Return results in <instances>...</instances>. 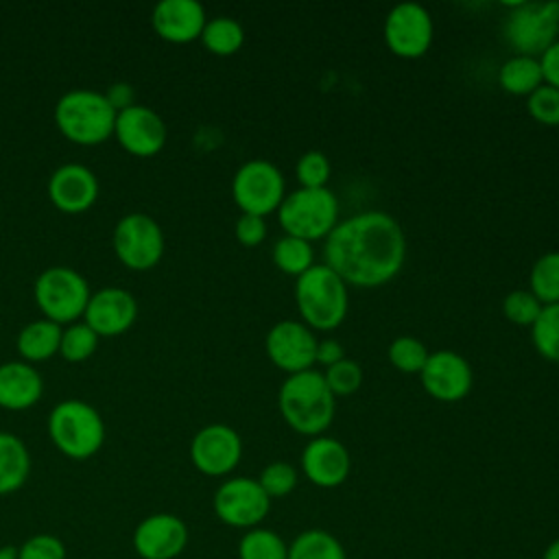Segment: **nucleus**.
Listing matches in <instances>:
<instances>
[{
    "label": "nucleus",
    "mask_w": 559,
    "mask_h": 559,
    "mask_svg": "<svg viewBox=\"0 0 559 559\" xmlns=\"http://www.w3.org/2000/svg\"><path fill=\"white\" fill-rule=\"evenodd\" d=\"M236 240L242 247H258L266 238V223L262 216L255 214H240L234 225Z\"/></svg>",
    "instance_id": "nucleus-40"
},
{
    "label": "nucleus",
    "mask_w": 559,
    "mask_h": 559,
    "mask_svg": "<svg viewBox=\"0 0 559 559\" xmlns=\"http://www.w3.org/2000/svg\"><path fill=\"white\" fill-rule=\"evenodd\" d=\"M138 319V299L120 286H105L92 293L83 321L103 338L124 334Z\"/></svg>",
    "instance_id": "nucleus-18"
},
{
    "label": "nucleus",
    "mask_w": 559,
    "mask_h": 559,
    "mask_svg": "<svg viewBox=\"0 0 559 559\" xmlns=\"http://www.w3.org/2000/svg\"><path fill=\"white\" fill-rule=\"evenodd\" d=\"M0 559H17L15 546H0Z\"/></svg>",
    "instance_id": "nucleus-45"
},
{
    "label": "nucleus",
    "mask_w": 559,
    "mask_h": 559,
    "mask_svg": "<svg viewBox=\"0 0 559 559\" xmlns=\"http://www.w3.org/2000/svg\"><path fill=\"white\" fill-rule=\"evenodd\" d=\"M98 341L100 336L85 321H74L61 330L59 356L68 362H83L96 352Z\"/></svg>",
    "instance_id": "nucleus-31"
},
{
    "label": "nucleus",
    "mask_w": 559,
    "mask_h": 559,
    "mask_svg": "<svg viewBox=\"0 0 559 559\" xmlns=\"http://www.w3.org/2000/svg\"><path fill=\"white\" fill-rule=\"evenodd\" d=\"M31 452L26 443L9 432L0 430V496L15 493L31 476Z\"/></svg>",
    "instance_id": "nucleus-24"
},
{
    "label": "nucleus",
    "mask_w": 559,
    "mask_h": 559,
    "mask_svg": "<svg viewBox=\"0 0 559 559\" xmlns=\"http://www.w3.org/2000/svg\"><path fill=\"white\" fill-rule=\"evenodd\" d=\"M349 469L352 456L334 437H312L301 452V472L314 487L334 489L347 480Z\"/></svg>",
    "instance_id": "nucleus-20"
},
{
    "label": "nucleus",
    "mask_w": 559,
    "mask_h": 559,
    "mask_svg": "<svg viewBox=\"0 0 559 559\" xmlns=\"http://www.w3.org/2000/svg\"><path fill=\"white\" fill-rule=\"evenodd\" d=\"M111 245L116 258L131 271H148L157 266L166 249L159 223L144 212H129L118 218Z\"/></svg>",
    "instance_id": "nucleus-8"
},
{
    "label": "nucleus",
    "mask_w": 559,
    "mask_h": 559,
    "mask_svg": "<svg viewBox=\"0 0 559 559\" xmlns=\"http://www.w3.org/2000/svg\"><path fill=\"white\" fill-rule=\"evenodd\" d=\"M61 330L63 325L50 321V319H35L28 321L15 338L17 354L22 356L24 362H44L59 354V343H61Z\"/></svg>",
    "instance_id": "nucleus-23"
},
{
    "label": "nucleus",
    "mask_w": 559,
    "mask_h": 559,
    "mask_svg": "<svg viewBox=\"0 0 559 559\" xmlns=\"http://www.w3.org/2000/svg\"><path fill=\"white\" fill-rule=\"evenodd\" d=\"M33 297L44 319L59 325H70L83 317L92 290L87 280L76 269L55 264L35 277Z\"/></svg>",
    "instance_id": "nucleus-7"
},
{
    "label": "nucleus",
    "mask_w": 559,
    "mask_h": 559,
    "mask_svg": "<svg viewBox=\"0 0 559 559\" xmlns=\"http://www.w3.org/2000/svg\"><path fill=\"white\" fill-rule=\"evenodd\" d=\"M317 343L319 341L314 332L306 323L284 319V321H277L266 332L264 349L271 362L290 376V373L312 369Z\"/></svg>",
    "instance_id": "nucleus-15"
},
{
    "label": "nucleus",
    "mask_w": 559,
    "mask_h": 559,
    "mask_svg": "<svg viewBox=\"0 0 559 559\" xmlns=\"http://www.w3.org/2000/svg\"><path fill=\"white\" fill-rule=\"evenodd\" d=\"M345 354H343V345L334 338H323L317 343V354H314V362L323 365V367H330L338 360H343Z\"/></svg>",
    "instance_id": "nucleus-43"
},
{
    "label": "nucleus",
    "mask_w": 559,
    "mask_h": 559,
    "mask_svg": "<svg viewBox=\"0 0 559 559\" xmlns=\"http://www.w3.org/2000/svg\"><path fill=\"white\" fill-rule=\"evenodd\" d=\"M542 308H544L542 301L531 290H524V288L507 293V297L502 301L504 317L515 325H533L535 319L539 317Z\"/></svg>",
    "instance_id": "nucleus-35"
},
{
    "label": "nucleus",
    "mask_w": 559,
    "mask_h": 559,
    "mask_svg": "<svg viewBox=\"0 0 559 559\" xmlns=\"http://www.w3.org/2000/svg\"><path fill=\"white\" fill-rule=\"evenodd\" d=\"M386 354H389L391 365L397 371H402V373H419L424 369L430 352L426 349V345L419 338L404 334V336H397V338L391 341Z\"/></svg>",
    "instance_id": "nucleus-33"
},
{
    "label": "nucleus",
    "mask_w": 559,
    "mask_h": 559,
    "mask_svg": "<svg viewBox=\"0 0 559 559\" xmlns=\"http://www.w3.org/2000/svg\"><path fill=\"white\" fill-rule=\"evenodd\" d=\"M105 96H107V100L111 103V107H114L116 111H122V109L135 105V92H133V87H131L129 83H122V81L111 83V85L105 90Z\"/></svg>",
    "instance_id": "nucleus-42"
},
{
    "label": "nucleus",
    "mask_w": 559,
    "mask_h": 559,
    "mask_svg": "<svg viewBox=\"0 0 559 559\" xmlns=\"http://www.w3.org/2000/svg\"><path fill=\"white\" fill-rule=\"evenodd\" d=\"M114 138L127 153L135 157H151L164 148L168 129L155 109L135 103L116 114Z\"/></svg>",
    "instance_id": "nucleus-16"
},
{
    "label": "nucleus",
    "mask_w": 559,
    "mask_h": 559,
    "mask_svg": "<svg viewBox=\"0 0 559 559\" xmlns=\"http://www.w3.org/2000/svg\"><path fill=\"white\" fill-rule=\"evenodd\" d=\"M199 39L212 55L229 57V55L238 52L240 46L245 44V31L234 17L216 15L205 22Z\"/></svg>",
    "instance_id": "nucleus-28"
},
{
    "label": "nucleus",
    "mask_w": 559,
    "mask_h": 559,
    "mask_svg": "<svg viewBox=\"0 0 559 559\" xmlns=\"http://www.w3.org/2000/svg\"><path fill=\"white\" fill-rule=\"evenodd\" d=\"M297 480H299V474L297 469L286 463V461H273L269 463L260 476H258V483L260 487L264 489V493L275 500V498H284L288 496L295 487H297Z\"/></svg>",
    "instance_id": "nucleus-34"
},
{
    "label": "nucleus",
    "mask_w": 559,
    "mask_h": 559,
    "mask_svg": "<svg viewBox=\"0 0 559 559\" xmlns=\"http://www.w3.org/2000/svg\"><path fill=\"white\" fill-rule=\"evenodd\" d=\"M188 539V524L168 511L142 518L131 533V546L140 559H177Z\"/></svg>",
    "instance_id": "nucleus-14"
},
{
    "label": "nucleus",
    "mask_w": 559,
    "mask_h": 559,
    "mask_svg": "<svg viewBox=\"0 0 559 559\" xmlns=\"http://www.w3.org/2000/svg\"><path fill=\"white\" fill-rule=\"evenodd\" d=\"M236 555L238 559H288V544L277 531L255 526L242 533Z\"/></svg>",
    "instance_id": "nucleus-27"
},
{
    "label": "nucleus",
    "mask_w": 559,
    "mask_h": 559,
    "mask_svg": "<svg viewBox=\"0 0 559 559\" xmlns=\"http://www.w3.org/2000/svg\"><path fill=\"white\" fill-rule=\"evenodd\" d=\"M66 544L52 533H35L17 548V559H66Z\"/></svg>",
    "instance_id": "nucleus-39"
},
{
    "label": "nucleus",
    "mask_w": 559,
    "mask_h": 559,
    "mask_svg": "<svg viewBox=\"0 0 559 559\" xmlns=\"http://www.w3.org/2000/svg\"><path fill=\"white\" fill-rule=\"evenodd\" d=\"M231 197L240 207V214L266 216L284 201V175L269 159L245 162L231 179Z\"/></svg>",
    "instance_id": "nucleus-10"
},
{
    "label": "nucleus",
    "mask_w": 559,
    "mask_h": 559,
    "mask_svg": "<svg viewBox=\"0 0 559 559\" xmlns=\"http://www.w3.org/2000/svg\"><path fill=\"white\" fill-rule=\"evenodd\" d=\"M325 384L330 386V391L336 395H352L360 389L362 384V369L356 360L352 358H343L330 367H325Z\"/></svg>",
    "instance_id": "nucleus-36"
},
{
    "label": "nucleus",
    "mask_w": 559,
    "mask_h": 559,
    "mask_svg": "<svg viewBox=\"0 0 559 559\" xmlns=\"http://www.w3.org/2000/svg\"><path fill=\"white\" fill-rule=\"evenodd\" d=\"M44 395L41 373L24 360H7L0 365V408L26 411Z\"/></svg>",
    "instance_id": "nucleus-22"
},
{
    "label": "nucleus",
    "mask_w": 559,
    "mask_h": 559,
    "mask_svg": "<svg viewBox=\"0 0 559 559\" xmlns=\"http://www.w3.org/2000/svg\"><path fill=\"white\" fill-rule=\"evenodd\" d=\"M498 83L507 94L531 96L539 85H544V74L539 57L513 55L498 70Z\"/></svg>",
    "instance_id": "nucleus-25"
},
{
    "label": "nucleus",
    "mask_w": 559,
    "mask_h": 559,
    "mask_svg": "<svg viewBox=\"0 0 559 559\" xmlns=\"http://www.w3.org/2000/svg\"><path fill=\"white\" fill-rule=\"evenodd\" d=\"M277 404L284 421L299 435H323L336 411L334 393L325 384V378L317 369L290 373L277 393Z\"/></svg>",
    "instance_id": "nucleus-2"
},
{
    "label": "nucleus",
    "mask_w": 559,
    "mask_h": 559,
    "mask_svg": "<svg viewBox=\"0 0 559 559\" xmlns=\"http://www.w3.org/2000/svg\"><path fill=\"white\" fill-rule=\"evenodd\" d=\"M542 559H559V537H557V539H552V542L544 548Z\"/></svg>",
    "instance_id": "nucleus-44"
},
{
    "label": "nucleus",
    "mask_w": 559,
    "mask_h": 559,
    "mask_svg": "<svg viewBox=\"0 0 559 559\" xmlns=\"http://www.w3.org/2000/svg\"><path fill=\"white\" fill-rule=\"evenodd\" d=\"M214 515L231 528H255L271 511V498L260 487L258 478L231 476L223 480L212 498Z\"/></svg>",
    "instance_id": "nucleus-11"
},
{
    "label": "nucleus",
    "mask_w": 559,
    "mask_h": 559,
    "mask_svg": "<svg viewBox=\"0 0 559 559\" xmlns=\"http://www.w3.org/2000/svg\"><path fill=\"white\" fill-rule=\"evenodd\" d=\"M273 262L282 273L299 277L314 264L312 245L295 236H282L273 245Z\"/></svg>",
    "instance_id": "nucleus-30"
},
{
    "label": "nucleus",
    "mask_w": 559,
    "mask_h": 559,
    "mask_svg": "<svg viewBox=\"0 0 559 559\" xmlns=\"http://www.w3.org/2000/svg\"><path fill=\"white\" fill-rule=\"evenodd\" d=\"M242 459V439L227 424H207L190 441L192 465L212 478L231 474Z\"/></svg>",
    "instance_id": "nucleus-13"
},
{
    "label": "nucleus",
    "mask_w": 559,
    "mask_h": 559,
    "mask_svg": "<svg viewBox=\"0 0 559 559\" xmlns=\"http://www.w3.org/2000/svg\"><path fill=\"white\" fill-rule=\"evenodd\" d=\"M559 37V2H515L504 22V39L515 55L539 57Z\"/></svg>",
    "instance_id": "nucleus-9"
},
{
    "label": "nucleus",
    "mask_w": 559,
    "mask_h": 559,
    "mask_svg": "<svg viewBox=\"0 0 559 559\" xmlns=\"http://www.w3.org/2000/svg\"><path fill=\"white\" fill-rule=\"evenodd\" d=\"M288 559H347V552L334 533L306 528L288 544Z\"/></svg>",
    "instance_id": "nucleus-26"
},
{
    "label": "nucleus",
    "mask_w": 559,
    "mask_h": 559,
    "mask_svg": "<svg viewBox=\"0 0 559 559\" xmlns=\"http://www.w3.org/2000/svg\"><path fill=\"white\" fill-rule=\"evenodd\" d=\"M277 221L286 236L306 242L328 238L338 223V199L330 188H297L280 203Z\"/></svg>",
    "instance_id": "nucleus-6"
},
{
    "label": "nucleus",
    "mask_w": 559,
    "mask_h": 559,
    "mask_svg": "<svg viewBox=\"0 0 559 559\" xmlns=\"http://www.w3.org/2000/svg\"><path fill=\"white\" fill-rule=\"evenodd\" d=\"M205 22V9L197 0H159L151 11L153 31L170 44H190L199 39Z\"/></svg>",
    "instance_id": "nucleus-21"
},
{
    "label": "nucleus",
    "mask_w": 559,
    "mask_h": 559,
    "mask_svg": "<svg viewBox=\"0 0 559 559\" xmlns=\"http://www.w3.org/2000/svg\"><path fill=\"white\" fill-rule=\"evenodd\" d=\"M526 111L544 127H559V90L552 85H539L526 96Z\"/></svg>",
    "instance_id": "nucleus-37"
},
{
    "label": "nucleus",
    "mask_w": 559,
    "mask_h": 559,
    "mask_svg": "<svg viewBox=\"0 0 559 559\" xmlns=\"http://www.w3.org/2000/svg\"><path fill=\"white\" fill-rule=\"evenodd\" d=\"M544 83L559 90V39L539 55Z\"/></svg>",
    "instance_id": "nucleus-41"
},
{
    "label": "nucleus",
    "mask_w": 559,
    "mask_h": 559,
    "mask_svg": "<svg viewBox=\"0 0 559 559\" xmlns=\"http://www.w3.org/2000/svg\"><path fill=\"white\" fill-rule=\"evenodd\" d=\"M419 378L424 391L439 402H459L472 391L474 384L469 362L452 349L430 352Z\"/></svg>",
    "instance_id": "nucleus-17"
},
{
    "label": "nucleus",
    "mask_w": 559,
    "mask_h": 559,
    "mask_svg": "<svg viewBox=\"0 0 559 559\" xmlns=\"http://www.w3.org/2000/svg\"><path fill=\"white\" fill-rule=\"evenodd\" d=\"M116 114L105 92L92 87L63 92L52 111L59 133L79 146H96L109 140Z\"/></svg>",
    "instance_id": "nucleus-3"
},
{
    "label": "nucleus",
    "mask_w": 559,
    "mask_h": 559,
    "mask_svg": "<svg viewBox=\"0 0 559 559\" xmlns=\"http://www.w3.org/2000/svg\"><path fill=\"white\" fill-rule=\"evenodd\" d=\"M528 286L542 306L559 301V251H548L533 262Z\"/></svg>",
    "instance_id": "nucleus-29"
},
{
    "label": "nucleus",
    "mask_w": 559,
    "mask_h": 559,
    "mask_svg": "<svg viewBox=\"0 0 559 559\" xmlns=\"http://www.w3.org/2000/svg\"><path fill=\"white\" fill-rule=\"evenodd\" d=\"M295 301L310 330H334L349 308L347 284L325 262L312 264L295 282Z\"/></svg>",
    "instance_id": "nucleus-5"
},
{
    "label": "nucleus",
    "mask_w": 559,
    "mask_h": 559,
    "mask_svg": "<svg viewBox=\"0 0 559 559\" xmlns=\"http://www.w3.org/2000/svg\"><path fill=\"white\" fill-rule=\"evenodd\" d=\"M330 173V159L321 151H306L295 166V175L301 188H325Z\"/></svg>",
    "instance_id": "nucleus-38"
},
{
    "label": "nucleus",
    "mask_w": 559,
    "mask_h": 559,
    "mask_svg": "<svg viewBox=\"0 0 559 559\" xmlns=\"http://www.w3.org/2000/svg\"><path fill=\"white\" fill-rule=\"evenodd\" d=\"M531 341L544 358L559 362V301L542 308L531 325Z\"/></svg>",
    "instance_id": "nucleus-32"
},
{
    "label": "nucleus",
    "mask_w": 559,
    "mask_h": 559,
    "mask_svg": "<svg viewBox=\"0 0 559 559\" xmlns=\"http://www.w3.org/2000/svg\"><path fill=\"white\" fill-rule=\"evenodd\" d=\"M325 264L345 282L373 288L391 282L406 258V238L400 223L382 210H365L328 234Z\"/></svg>",
    "instance_id": "nucleus-1"
},
{
    "label": "nucleus",
    "mask_w": 559,
    "mask_h": 559,
    "mask_svg": "<svg viewBox=\"0 0 559 559\" xmlns=\"http://www.w3.org/2000/svg\"><path fill=\"white\" fill-rule=\"evenodd\" d=\"M98 177L85 164L68 162L52 170L48 177V199L63 214H83L98 199Z\"/></svg>",
    "instance_id": "nucleus-19"
},
{
    "label": "nucleus",
    "mask_w": 559,
    "mask_h": 559,
    "mask_svg": "<svg viewBox=\"0 0 559 559\" xmlns=\"http://www.w3.org/2000/svg\"><path fill=\"white\" fill-rule=\"evenodd\" d=\"M435 26L430 13L417 2H400L384 17V41L402 59H417L428 52Z\"/></svg>",
    "instance_id": "nucleus-12"
},
{
    "label": "nucleus",
    "mask_w": 559,
    "mask_h": 559,
    "mask_svg": "<svg viewBox=\"0 0 559 559\" xmlns=\"http://www.w3.org/2000/svg\"><path fill=\"white\" fill-rule=\"evenodd\" d=\"M48 437L52 445L72 461L92 459L105 443L107 428L100 413L85 400H61L48 415Z\"/></svg>",
    "instance_id": "nucleus-4"
}]
</instances>
